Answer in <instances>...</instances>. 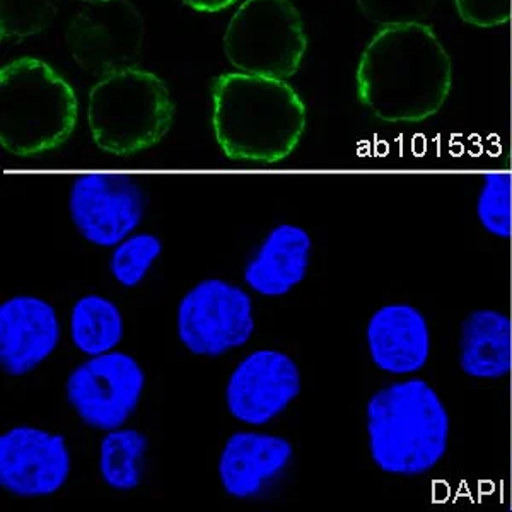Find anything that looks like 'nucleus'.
<instances>
[{
	"label": "nucleus",
	"mask_w": 512,
	"mask_h": 512,
	"mask_svg": "<svg viewBox=\"0 0 512 512\" xmlns=\"http://www.w3.org/2000/svg\"><path fill=\"white\" fill-rule=\"evenodd\" d=\"M453 67L432 26H384L357 67V96L384 123H420L443 108Z\"/></svg>",
	"instance_id": "obj_1"
},
{
	"label": "nucleus",
	"mask_w": 512,
	"mask_h": 512,
	"mask_svg": "<svg viewBox=\"0 0 512 512\" xmlns=\"http://www.w3.org/2000/svg\"><path fill=\"white\" fill-rule=\"evenodd\" d=\"M212 127L227 158L275 164L289 158L306 128V105L280 79L233 72L212 89Z\"/></svg>",
	"instance_id": "obj_2"
},
{
	"label": "nucleus",
	"mask_w": 512,
	"mask_h": 512,
	"mask_svg": "<svg viewBox=\"0 0 512 512\" xmlns=\"http://www.w3.org/2000/svg\"><path fill=\"white\" fill-rule=\"evenodd\" d=\"M369 454L374 466L395 477L432 472L448 453L451 420L443 398L420 378L376 391L366 407Z\"/></svg>",
	"instance_id": "obj_3"
},
{
	"label": "nucleus",
	"mask_w": 512,
	"mask_h": 512,
	"mask_svg": "<svg viewBox=\"0 0 512 512\" xmlns=\"http://www.w3.org/2000/svg\"><path fill=\"white\" fill-rule=\"evenodd\" d=\"M79 118L76 91L43 60L23 57L0 69V144L38 156L69 139Z\"/></svg>",
	"instance_id": "obj_4"
},
{
	"label": "nucleus",
	"mask_w": 512,
	"mask_h": 512,
	"mask_svg": "<svg viewBox=\"0 0 512 512\" xmlns=\"http://www.w3.org/2000/svg\"><path fill=\"white\" fill-rule=\"evenodd\" d=\"M175 120V103L156 74L128 67L99 77L89 91L88 123L94 144L132 156L159 144Z\"/></svg>",
	"instance_id": "obj_5"
},
{
	"label": "nucleus",
	"mask_w": 512,
	"mask_h": 512,
	"mask_svg": "<svg viewBox=\"0 0 512 512\" xmlns=\"http://www.w3.org/2000/svg\"><path fill=\"white\" fill-rule=\"evenodd\" d=\"M306 50L303 18L289 0H245L224 35L227 60L251 76L286 81L301 67Z\"/></svg>",
	"instance_id": "obj_6"
},
{
	"label": "nucleus",
	"mask_w": 512,
	"mask_h": 512,
	"mask_svg": "<svg viewBox=\"0 0 512 512\" xmlns=\"http://www.w3.org/2000/svg\"><path fill=\"white\" fill-rule=\"evenodd\" d=\"M181 345L198 357H221L245 347L255 333V306L243 287L204 279L181 297L176 309Z\"/></svg>",
	"instance_id": "obj_7"
},
{
	"label": "nucleus",
	"mask_w": 512,
	"mask_h": 512,
	"mask_svg": "<svg viewBox=\"0 0 512 512\" xmlns=\"http://www.w3.org/2000/svg\"><path fill=\"white\" fill-rule=\"evenodd\" d=\"M146 383V371L134 355L117 349L74 367L65 395L82 424L96 431H115L137 412Z\"/></svg>",
	"instance_id": "obj_8"
},
{
	"label": "nucleus",
	"mask_w": 512,
	"mask_h": 512,
	"mask_svg": "<svg viewBox=\"0 0 512 512\" xmlns=\"http://www.w3.org/2000/svg\"><path fill=\"white\" fill-rule=\"evenodd\" d=\"M144 35V19L130 0H103L79 9L70 19L65 38L82 70L105 77L135 67Z\"/></svg>",
	"instance_id": "obj_9"
},
{
	"label": "nucleus",
	"mask_w": 512,
	"mask_h": 512,
	"mask_svg": "<svg viewBox=\"0 0 512 512\" xmlns=\"http://www.w3.org/2000/svg\"><path fill=\"white\" fill-rule=\"evenodd\" d=\"M146 193L120 173H88L72 183L70 221L89 245L110 248L134 234L146 216Z\"/></svg>",
	"instance_id": "obj_10"
},
{
	"label": "nucleus",
	"mask_w": 512,
	"mask_h": 512,
	"mask_svg": "<svg viewBox=\"0 0 512 512\" xmlns=\"http://www.w3.org/2000/svg\"><path fill=\"white\" fill-rule=\"evenodd\" d=\"M301 390L303 376L291 355L277 349L253 350L227 379V412L241 424L262 427L284 414Z\"/></svg>",
	"instance_id": "obj_11"
},
{
	"label": "nucleus",
	"mask_w": 512,
	"mask_h": 512,
	"mask_svg": "<svg viewBox=\"0 0 512 512\" xmlns=\"http://www.w3.org/2000/svg\"><path fill=\"white\" fill-rule=\"evenodd\" d=\"M72 472L62 434L16 425L0 436V487L21 499L50 497L64 489Z\"/></svg>",
	"instance_id": "obj_12"
},
{
	"label": "nucleus",
	"mask_w": 512,
	"mask_h": 512,
	"mask_svg": "<svg viewBox=\"0 0 512 512\" xmlns=\"http://www.w3.org/2000/svg\"><path fill=\"white\" fill-rule=\"evenodd\" d=\"M59 315L38 296H12L0 304V367L23 378L47 361L60 344Z\"/></svg>",
	"instance_id": "obj_13"
},
{
	"label": "nucleus",
	"mask_w": 512,
	"mask_h": 512,
	"mask_svg": "<svg viewBox=\"0 0 512 512\" xmlns=\"http://www.w3.org/2000/svg\"><path fill=\"white\" fill-rule=\"evenodd\" d=\"M294 458L286 437L260 431H238L222 448L217 475L224 494L236 501H251L277 482Z\"/></svg>",
	"instance_id": "obj_14"
},
{
	"label": "nucleus",
	"mask_w": 512,
	"mask_h": 512,
	"mask_svg": "<svg viewBox=\"0 0 512 512\" xmlns=\"http://www.w3.org/2000/svg\"><path fill=\"white\" fill-rule=\"evenodd\" d=\"M366 342L374 366L393 376L419 373L431 357V328L412 304L391 303L376 309L367 321Z\"/></svg>",
	"instance_id": "obj_15"
},
{
	"label": "nucleus",
	"mask_w": 512,
	"mask_h": 512,
	"mask_svg": "<svg viewBox=\"0 0 512 512\" xmlns=\"http://www.w3.org/2000/svg\"><path fill=\"white\" fill-rule=\"evenodd\" d=\"M313 238L303 226L284 222L272 227L246 263L243 279L263 297H282L308 277Z\"/></svg>",
	"instance_id": "obj_16"
},
{
	"label": "nucleus",
	"mask_w": 512,
	"mask_h": 512,
	"mask_svg": "<svg viewBox=\"0 0 512 512\" xmlns=\"http://www.w3.org/2000/svg\"><path fill=\"white\" fill-rule=\"evenodd\" d=\"M461 371L473 379H501L512 369V321L497 309H477L461 323Z\"/></svg>",
	"instance_id": "obj_17"
},
{
	"label": "nucleus",
	"mask_w": 512,
	"mask_h": 512,
	"mask_svg": "<svg viewBox=\"0 0 512 512\" xmlns=\"http://www.w3.org/2000/svg\"><path fill=\"white\" fill-rule=\"evenodd\" d=\"M70 342L88 357L108 354L118 349L125 335L122 309L101 294L79 297L69 318Z\"/></svg>",
	"instance_id": "obj_18"
},
{
	"label": "nucleus",
	"mask_w": 512,
	"mask_h": 512,
	"mask_svg": "<svg viewBox=\"0 0 512 512\" xmlns=\"http://www.w3.org/2000/svg\"><path fill=\"white\" fill-rule=\"evenodd\" d=\"M149 451V439L137 429L120 427L108 431L99 444V477L117 492H132L142 483V463Z\"/></svg>",
	"instance_id": "obj_19"
},
{
	"label": "nucleus",
	"mask_w": 512,
	"mask_h": 512,
	"mask_svg": "<svg viewBox=\"0 0 512 512\" xmlns=\"http://www.w3.org/2000/svg\"><path fill=\"white\" fill-rule=\"evenodd\" d=\"M163 239L152 233L130 234L110 256V274L125 289L140 286L163 255Z\"/></svg>",
	"instance_id": "obj_20"
},
{
	"label": "nucleus",
	"mask_w": 512,
	"mask_h": 512,
	"mask_svg": "<svg viewBox=\"0 0 512 512\" xmlns=\"http://www.w3.org/2000/svg\"><path fill=\"white\" fill-rule=\"evenodd\" d=\"M60 0H0V38L23 41L47 30Z\"/></svg>",
	"instance_id": "obj_21"
},
{
	"label": "nucleus",
	"mask_w": 512,
	"mask_h": 512,
	"mask_svg": "<svg viewBox=\"0 0 512 512\" xmlns=\"http://www.w3.org/2000/svg\"><path fill=\"white\" fill-rule=\"evenodd\" d=\"M477 217L480 226L495 238H511L512 181L506 171L483 176L477 198Z\"/></svg>",
	"instance_id": "obj_22"
},
{
	"label": "nucleus",
	"mask_w": 512,
	"mask_h": 512,
	"mask_svg": "<svg viewBox=\"0 0 512 512\" xmlns=\"http://www.w3.org/2000/svg\"><path fill=\"white\" fill-rule=\"evenodd\" d=\"M362 14L374 24L393 26V24L422 23L437 0H355Z\"/></svg>",
	"instance_id": "obj_23"
},
{
	"label": "nucleus",
	"mask_w": 512,
	"mask_h": 512,
	"mask_svg": "<svg viewBox=\"0 0 512 512\" xmlns=\"http://www.w3.org/2000/svg\"><path fill=\"white\" fill-rule=\"evenodd\" d=\"M465 23L478 28H495L511 18V0H454Z\"/></svg>",
	"instance_id": "obj_24"
},
{
	"label": "nucleus",
	"mask_w": 512,
	"mask_h": 512,
	"mask_svg": "<svg viewBox=\"0 0 512 512\" xmlns=\"http://www.w3.org/2000/svg\"><path fill=\"white\" fill-rule=\"evenodd\" d=\"M236 0H183L185 6L193 11L204 12V14H216L224 11L229 6H233Z\"/></svg>",
	"instance_id": "obj_25"
},
{
	"label": "nucleus",
	"mask_w": 512,
	"mask_h": 512,
	"mask_svg": "<svg viewBox=\"0 0 512 512\" xmlns=\"http://www.w3.org/2000/svg\"><path fill=\"white\" fill-rule=\"evenodd\" d=\"M84 4H94V2H103V0H81Z\"/></svg>",
	"instance_id": "obj_26"
}]
</instances>
